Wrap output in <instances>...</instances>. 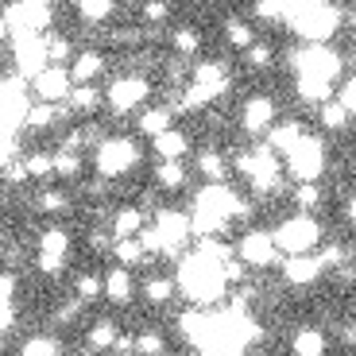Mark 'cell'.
<instances>
[{
	"label": "cell",
	"mask_w": 356,
	"mask_h": 356,
	"mask_svg": "<svg viewBox=\"0 0 356 356\" xmlns=\"http://www.w3.org/2000/svg\"><path fill=\"white\" fill-rule=\"evenodd\" d=\"M178 291L186 294L190 302L197 306H209V302H221L225 294H232L229 279H225V264L209 259L205 252H186L182 256V267H178Z\"/></svg>",
	"instance_id": "cell-1"
},
{
	"label": "cell",
	"mask_w": 356,
	"mask_h": 356,
	"mask_svg": "<svg viewBox=\"0 0 356 356\" xmlns=\"http://www.w3.org/2000/svg\"><path fill=\"white\" fill-rule=\"evenodd\" d=\"M286 27L294 35H302V47H325L341 27V8L333 4H318V0H306V4H291V16Z\"/></svg>",
	"instance_id": "cell-2"
},
{
	"label": "cell",
	"mask_w": 356,
	"mask_h": 356,
	"mask_svg": "<svg viewBox=\"0 0 356 356\" xmlns=\"http://www.w3.org/2000/svg\"><path fill=\"white\" fill-rule=\"evenodd\" d=\"M143 159V147L132 140V136H105L97 143V155H93V167L105 182H116V178H124L128 170H136Z\"/></svg>",
	"instance_id": "cell-3"
},
{
	"label": "cell",
	"mask_w": 356,
	"mask_h": 356,
	"mask_svg": "<svg viewBox=\"0 0 356 356\" xmlns=\"http://www.w3.org/2000/svg\"><path fill=\"white\" fill-rule=\"evenodd\" d=\"M321 241H325V229H321L318 217H306V213H294L286 217L283 225L275 229V244L286 259L291 256H318Z\"/></svg>",
	"instance_id": "cell-4"
},
{
	"label": "cell",
	"mask_w": 356,
	"mask_h": 356,
	"mask_svg": "<svg viewBox=\"0 0 356 356\" xmlns=\"http://www.w3.org/2000/svg\"><path fill=\"white\" fill-rule=\"evenodd\" d=\"M152 89L155 86H152L147 74H116V78L108 81V89H105V105L113 108V113H120V116H128V113L140 116L143 108H147Z\"/></svg>",
	"instance_id": "cell-5"
},
{
	"label": "cell",
	"mask_w": 356,
	"mask_h": 356,
	"mask_svg": "<svg viewBox=\"0 0 356 356\" xmlns=\"http://www.w3.org/2000/svg\"><path fill=\"white\" fill-rule=\"evenodd\" d=\"M286 63H291L294 78H314V81H330V86L341 78V54L330 43L325 47H298V51H291Z\"/></svg>",
	"instance_id": "cell-6"
},
{
	"label": "cell",
	"mask_w": 356,
	"mask_h": 356,
	"mask_svg": "<svg viewBox=\"0 0 356 356\" xmlns=\"http://www.w3.org/2000/svg\"><path fill=\"white\" fill-rule=\"evenodd\" d=\"M330 167V155H325V143L318 136H306L298 147L283 159V170L294 178V186H302V182H318Z\"/></svg>",
	"instance_id": "cell-7"
},
{
	"label": "cell",
	"mask_w": 356,
	"mask_h": 356,
	"mask_svg": "<svg viewBox=\"0 0 356 356\" xmlns=\"http://www.w3.org/2000/svg\"><path fill=\"white\" fill-rule=\"evenodd\" d=\"M236 256L248 271H264V267L279 264V244L271 229H248L236 236Z\"/></svg>",
	"instance_id": "cell-8"
},
{
	"label": "cell",
	"mask_w": 356,
	"mask_h": 356,
	"mask_svg": "<svg viewBox=\"0 0 356 356\" xmlns=\"http://www.w3.org/2000/svg\"><path fill=\"white\" fill-rule=\"evenodd\" d=\"M12 66L24 81H35L43 70H51L47 54V35H16L12 39Z\"/></svg>",
	"instance_id": "cell-9"
},
{
	"label": "cell",
	"mask_w": 356,
	"mask_h": 356,
	"mask_svg": "<svg viewBox=\"0 0 356 356\" xmlns=\"http://www.w3.org/2000/svg\"><path fill=\"white\" fill-rule=\"evenodd\" d=\"M155 229L163 232V244H167V252L163 256H186V244L194 241V225H190V213H178V209H155Z\"/></svg>",
	"instance_id": "cell-10"
},
{
	"label": "cell",
	"mask_w": 356,
	"mask_h": 356,
	"mask_svg": "<svg viewBox=\"0 0 356 356\" xmlns=\"http://www.w3.org/2000/svg\"><path fill=\"white\" fill-rule=\"evenodd\" d=\"M66 252H70V232L58 229V225H47L39 232V256H35V267L43 275H58L66 267Z\"/></svg>",
	"instance_id": "cell-11"
},
{
	"label": "cell",
	"mask_w": 356,
	"mask_h": 356,
	"mask_svg": "<svg viewBox=\"0 0 356 356\" xmlns=\"http://www.w3.org/2000/svg\"><path fill=\"white\" fill-rule=\"evenodd\" d=\"M275 124H279V105L271 93H252L241 105V128L248 136H267Z\"/></svg>",
	"instance_id": "cell-12"
},
{
	"label": "cell",
	"mask_w": 356,
	"mask_h": 356,
	"mask_svg": "<svg viewBox=\"0 0 356 356\" xmlns=\"http://www.w3.org/2000/svg\"><path fill=\"white\" fill-rule=\"evenodd\" d=\"M31 93H35V101H43V105H66L74 93V78L66 66H51V70H43L35 81H31Z\"/></svg>",
	"instance_id": "cell-13"
},
{
	"label": "cell",
	"mask_w": 356,
	"mask_h": 356,
	"mask_svg": "<svg viewBox=\"0 0 356 356\" xmlns=\"http://www.w3.org/2000/svg\"><path fill=\"white\" fill-rule=\"evenodd\" d=\"M147 229V209L143 205H116L108 213V232L116 241H140Z\"/></svg>",
	"instance_id": "cell-14"
},
{
	"label": "cell",
	"mask_w": 356,
	"mask_h": 356,
	"mask_svg": "<svg viewBox=\"0 0 356 356\" xmlns=\"http://www.w3.org/2000/svg\"><path fill=\"white\" fill-rule=\"evenodd\" d=\"M321 275H325L321 256H291V259H283V283L286 286H314Z\"/></svg>",
	"instance_id": "cell-15"
},
{
	"label": "cell",
	"mask_w": 356,
	"mask_h": 356,
	"mask_svg": "<svg viewBox=\"0 0 356 356\" xmlns=\"http://www.w3.org/2000/svg\"><path fill=\"white\" fill-rule=\"evenodd\" d=\"M140 298L147 306H155V310H163V306H170L178 298V279L167 275V271H152V275L140 283Z\"/></svg>",
	"instance_id": "cell-16"
},
{
	"label": "cell",
	"mask_w": 356,
	"mask_h": 356,
	"mask_svg": "<svg viewBox=\"0 0 356 356\" xmlns=\"http://www.w3.org/2000/svg\"><path fill=\"white\" fill-rule=\"evenodd\" d=\"M105 54L97 51V47H81L78 51V58H74V66H70V78H74V86H97L101 78H105Z\"/></svg>",
	"instance_id": "cell-17"
},
{
	"label": "cell",
	"mask_w": 356,
	"mask_h": 356,
	"mask_svg": "<svg viewBox=\"0 0 356 356\" xmlns=\"http://www.w3.org/2000/svg\"><path fill=\"white\" fill-rule=\"evenodd\" d=\"M167 43H170V51H175V58L178 63H190V58H197L202 54V31H197L194 24H175L167 31Z\"/></svg>",
	"instance_id": "cell-18"
},
{
	"label": "cell",
	"mask_w": 356,
	"mask_h": 356,
	"mask_svg": "<svg viewBox=\"0 0 356 356\" xmlns=\"http://www.w3.org/2000/svg\"><path fill=\"white\" fill-rule=\"evenodd\" d=\"M136 279H132V271L128 267H108L105 271V302H113V306H128L136 298Z\"/></svg>",
	"instance_id": "cell-19"
},
{
	"label": "cell",
	"mask_w": 356,
	"mask_h": 356,
	"mask_svg": "<svg viewBox=\"0 0 356 356\" xmlns=\"http://www.w3.org/2000/svg\"><path fill=\"white\" fill-rule=\"evenodd\" d=\"M302 140H306V128L298 124V120H279V124L271 128V132H267V140H264V143L279 155V159H286V155H291Z\"/></svg>",
	"instance_id": "cell-20"
},
{
	"label": "cell",
	"mask_w": 356,
	"mask_h": 356,
	"mask_svg": "<svg viewBox=\"0 0 356 356\" xmlns=\"http://www.w3.org/2000/svg\"><path fill=\"white\" fill-rule=\"evenodd\" d=\"M120 337H124V333H120V325H116V321L97 318V321L86 330V348H89V353H116Z\"/></svg>",
	"instance_id": "cell-21"
},
{
	"label": "cell",
	"mask_w": 356,
	"mask_h": 356,
	"mask_svg": "<svg viewBox=\"0 0 356 356\" xmlns=\"http://www.w3.org/2000/svg\"><path fill=\"white\" fill-rule=\"evenodd\" d=\"M152 152L159 155V163H182L190 155V136L182 128H170L159 140H152Z\"/></svg>",
	"instance_id": "cell-22"
},
{
	"label": "cell",
	"mask_w": 356,
	"mask_h": 356,
	"mask_svg": "<svg viewBox=\"0 0 356 356\" xmlns=\"http://www.w3.org/2000/svg\"><path fill=\"white\" fill-rule=\"evenodd\" d=\"M197 175H202L209 186H225V182H229V159H225L221 147H202V152H197Z\"/></svg>",
	"instance_id": "cell-23"
},
{
	"label": "cell",
	"mask_w": 356,
	"mask_h": 356,
	"mask_svg": "<svg viewBox=\"0 0 356 356\" xmlns=\"http://www.w3.org/2000/svg\"><path fill=\"white\" fill-rule=\"evenodd\" d=\"M221 27H225V43H229L232 51L248 54L252 47L259 43V39H256V24H252L248 16H229V19H225V24H221Z\"/></svg>",
	"instance_id": "cell-24"
},
{
	"label": "cell",
	"mask_w": 356,
	"mask_h": 356,
	"mask_svg": "<svg viewBox=\"0 0 356 356\" xmlns=\"http://www.w3.org/2000/svg\"><path fill=\"white\" fill-rule=\"evenodd\" d=\"M170 116H175V113H170L167 105H147L140 116H136V132L159 140L163 132H170V128H175V120H170Z\"/></svg>",
	"instance_id": "cell-25"
},
{
	"label": "cell",
	"mask_w": 356,
	"mask_h": 356,
	"mask_svg": "<svg viewBox=\"0 0 356 356\" xmlns=\"http://www.w3.org/2000/svg\"><path fill=\"white\" fill-rule=\"evenodd\" d=\"M325 348H330V341H325V333H321L318 325H298L294 337H291L294 356H325Z\"/></svg>",
	"instance_id": "cell-26"
},
{
	"label": "cell",
	"mask_w": 356,
	"mask_h": 356,
	"mask_svg": "<svg viewBox=\"0 0 356 356\" xmlns=\"http://www.w3.org/2000/svg\"><path fill=\"white\" fill-rule=\"evenodd\" d=\"M291 202H294V213L318 217V209L325 205V190H321V182H302V186L291 190Z\"/></svg>",
	"instance_id": "cell-27"
},
{
	"label": "cell",
	"mask_w": 356,
	"mask_h": 356,
	"mask_svg": "<svg viewBox=\"0 0 356 356\" xmlns=\"http://www.w3.org/2000/svg\"><path fill=\"white\" fill-rule=\"evenodd\" d=\"M155 186L167 190V194H178V190L190 186V170L186 163H155Z\"/></svg>",
	"instance_id": "cell-28"
},
{
	"label": "cell",
	"mask_w": 356,
	"mask_h": 356,
	"mask_svg": "<svg viewBox=\"0 0 356 356\" xmlns=\"http://www.w3.org/2000/svg\"><path fill=\"white\" fill-rule=\"evenodd\" d=\"M74 298H78L81 306L105 298V275H97V271H78V275H74Z\"/></svg>",
	"instance_id": "cell-29"
},
{
	"label": "cell",
	"mask_w": 356,
	"mask_h": 356,
	"mask_svg": "<svg viewBox=\"0 0 356 356\" xmlns=\"http://www.w3.org/2000/svg\"><path fill=\"white\" fill-rule=\"evenodd\" d=\"M16 356H63V341L54 333H31V337L19 341Z\"/></svg>",
	"instance_id": "cell-30"
},
{
	"label": "cell",
	"mask_w": 356,
	"mask_h": 356,
	"mask_svg": "<svg viewBox=\"0 0 356 356\" xmlns=\"http://www.w3.org/2000/svg\"><path fill=\"white\" fill-rule=\"evenodd\" d=\"M63 116H70L66 105H43V101H35L31 113H27V128H31V132H47V128H54Z\"/></svg>",
	"instance_id": "cell-31"
},
{
	"label": "cell",
	"mask_w": 356,
	"mask_h": 356,
	"mask_svg": "<svg viewBox=\"0 0 356 356\" xmlns=\"http://www.w3.org/2000/svg\"><path fill=\"white\" fill-rule=\"evenodd\" d=\"M78 51H81V47H74V39L63 35V31H51V35H47V54H51V66H66V70H70L74 58H78Z\"/></svg>",
	"instance_id": "cell-32"
},
{
	"label": "cell",
	"mask_w": 356,
	"mask_h": 356,
	"mask_svg": "<svg viewBox=\"0 0 356 356\" xmlns=\"http://www.w3.org/2000/svg\"><path fill=\"white\" fill-rule=\"evenodd\" d=\"M105 105V93H101L97 86H74V93H70V101H66V108H70L74 116H81V113H97V108Z\"/></svg>",
	"instance_id": "cell-33"
},
{
	"label": "cell",
	"mask_w": 356,
	"mask_h": 356,
	"mask_svg": "<svg viewBox=\"0 0 356 356\" xmlns=\"http://www.w3.org/2000/svg\"><path fill=\"white\" fill-rule=\"evenodd\" d=\"M35 213H43V217L70 213V194H66V190H54V186H43L35 194Z\"/></svg>",
	"instance_id": "cell-34"
},
{
	"label": "cell",
	"mask_w": 356,
	"mask_h": 356,
	"mask_svg": "<svg viewBox=\"0 0 356 356\" xmlns=\"http://www.w3.org/2000/svg\"><path fill=\"white\" fill-rule=\"evenodd\" d=\"M74 12H78L81 24L101 27L105 19H113V16H116V4H113V0H78V4H74Z\"/></svg>",
	"instance_id": "cell-35"
},
{
	"label": "cell",
	"mask_w": 356,
	"mask_h": 356,
	"mask_svg": "<svg viewBox=\"0 0 356 356\" xmlns=\"http://www.w3.org/2000/svg\"><path fill=\"white\" fill-rule=\"evenodd\" d=\"M318 124L325 128V132H345V128L353 124V113L341 105V97H333V101H325V105L318 108Z\"/></svg>",
	"instance_id": "cell-36"
},
{
	"label": "cell",
	"mask_w": 356,
	"mask_h": 356,
	"mask_svg": "<svg viewBox=\"0 0 356 356\" xmlns=\"http://www.w3.org/2000/svg\"><path fill=\"white\" fill-rule=\"evenodd\" d=\"M113 259H116V267H140L143 259H147V248H143L140 241H116L113 244Z\"/></svg>",
	"instance_id": "cell-37"
},
{
	"label": "cell",
	"mask_w": 356,
	"mask_h": 356,
	"mask_svg": "<svg viewBox=\"0 0 356 356\" xmlns=\"http://www.w3.org/2000/svg\"><path fill=\"white\" fill-rule=\"evenodd\" d=\"M24 163H27L31 182H51L54 178V152H31V155H24Z\"/></svg>",
	"instance_id": "cell-38"
},
{
	"label": "cell",
	"mask_w": 356,
	"mask_h": 356,
	"mask_svg": "<svg viewBox=\"0 0 356 356\" xmlns=\"http://www.w3.org/2000/svg\"><path fill=\"white\" fill-rule=\"evenodd\" d=\"M136 356H167V337L163 330H140L136 333Z\"/></svg>",
	"instance_id": "cell-39"
},
{
	"label": "cell",
	"mask_w": 356,
	"mask_h": 356,
	"mask_svg": "<svg viewBox=\"0 0 356 356\" xmlns=\"http://www.w3.org/2000/svg\"><path fill=\"white\" fill-rule=\"evenodd\" d=\"M81 170H86V159L74 152H58L54 147V178H78Z\"/></svg>",
	"instance_id": "cell-40"
},
{
	"label": "cell",
	"mask_w": 356,
	"mask_h": 356,
	"mask_svg": "<svg viewBox=\"0 0 356 356\" xmlns=\"http://www.w3.org/2000/svg\"><path fill=\"white\" fill-rule=\"evenodd\" d=\"M170 16H175V8H170V4H163V0H147V4L140 8L143 27H147V24H152V27H163Z\"/></svg>",
	"instance_id": "cell-41"
},
{
	"label": "cell",
	"mask_w": 356,
	"mask_h": 356,
	"mask_svg": "<svg viewBox=\"0 0 356 356\" xmlns=\"http://www.w3.org/2000/svg\"><path fill=\"white\" fill-rule=\"evenodd\" d=\"M244 63H248L252 70H271V66H275V47H271V43H256L248 54H244Z\"/></svg>",
	"instance_id": "cell-42"
},
{
	"label": "cell",
	"mask_w": 356,
	"mask_h": 356,
	"mask_svg": "<svg viewBox=\"0 0 356 356\" xmlns=\"http://www.w3.org/2000/svg\"><path fill=\"white\" fill-rule=\"evenodd\" d=\"M252 16L275 19V24H286V16H291V4H252Z\"/></svg>",
	"instance_id": "cell-43"
},
{
	"label": "cell",
	"mask_w": 356,
	"mask_h": 356,
	"mask_svg": "<svg viewBox=\"0 0 356 356\" xmlns=\"http://www.w3.org/2000/svg\"><path fill=\"white\" fill-rule=\"evenodd\" d=\"M321 264H325V271H341V267H348V252L341 248V244H325V248H321Z\"/></svg>",
	"instance_id": "cell-44"
},
{
	"label": "cell",
	"mask_w": 356,
	"mask_h": 356,
	"mask_svg": "<svg viewBox=\"0 0 356 356\" xmlns=\"http://www.w3.org/2000/svg\"><path fill=\"white\" fill-rule=\"evenodd\" d=\"M4 178H8V186H24V182H31V175H27V163H24V159L4 163Z\"/></svg>",
	"instance_id": "cell-45"
},
{
	"label": "cell",
	"mask_w": 356,
	"mask_h": 356,
	"mask_svg": "<svg viewBox=\"0 0 356 356\" xmlns=\"http://www.w3.org/2000/svg\"><path fill=\"white\" fill-rule=\"evenodd\" d=\"M16 271H4V279H0V298H4V306H16Z\"/></svg>",
	"instance_id": "cell-46"
},
{
	"label": "cell",
	"mask_w": 356,
	"mask_h": 356,
	"mask_svg": "<svg viewBox=\"0 0 356 356\" xmlns=\"http://www.w3.org/2000/svg\"><path fill=\"white\" fill-rule=\"evenodd\" d=\"M341 105H345L348 113L356 116V74H353V78L345 81V89H341Z\"/></svg>",
	"instance_id": "cell-47"
},
{
	"label": "cell",
	"mask_w": 356,
	"mask_h": 356,
	"mask_svg": "<svg viewBox=\"0 0 356 356\" xmlns=\"http://www.w3.org/2000/svg\"><path fill=\"white\" fill-rule=\"evenodd\" d=\"M341 341H345V345H356V321H348L345 330H341Z\"/></svg>",
	"instance_id": "cell-48"
},
{
	"label": "cell",
	"mask_w": 356,
	"mask_h": 356,
	"mask_svg": "<svg viewBox=\"0 0 356 356\" xmlns=\"http://www.w3.org/2000/svg\"><path fill=\"white\" fill-rule=\"evenodd\" d=\"M345 217H348V225H353V229H356V194H353V197H348V202H345Z\"/></svg>",
	"instance_id": "cell-49"
},
{
	"label": "cell",
	"mask_w": 356,
	"mask_h": 356,
	"mask_svg": "<svg viewBox=\"0 0 356 356\" xmlns=\"http://www.w3.org/2000/svg\"><path fill=\"white\" fill-rule=\"evenodd\" d=\"M74 356H89V353H74Z\"/></svg>",
	"instance_id": "cell-50"
}]
</instances>
